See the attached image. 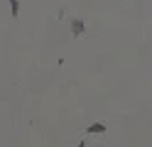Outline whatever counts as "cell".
<instances>
[{
    "mask_svg": "<svg viewBox=\"0 0 152 147\" xmlns=\"http://www.w3.org/2000/svg\"><path fill=\"white\" fill-rule=\"evenodd\" d=\"M10 10H12V17L20 15V0H10Z\"/></svg>",
    "mask_w": 152,
    "mask_h": 147,
    "instance_id": "obj_3",
    "label": "cell"
},
{
    "mask_svg": "<svg viewBox=\"0 0 152 147\" xmlns=\"http://www.w3.org/2000/svg\"><path fill=\"white\" fill-rule=\"evenodd\" d=\"M83 32H86V22L79 20V17H74V20H71V34H74V37H81Z\"/></svg>",
    "mask_w": 152,
    "mask_h": 147,
    "instance_id": "obj_1",
    "label": "cell"
},
{
    "mask_svg": "<svg viewBox=\"0 0 152 147\" xmlns=\"http://www.w3.org/2000/svg\"><path fill=\"white\" fill-rule=\"evenodd\" d=\"M86 132L88 135H103V132H106V125H103V123H91L86 127Z\"/></svg>",
    "mask_w": 152,
    "mask_h": 147,
    "instance_id": "obj_2",
    "label": "cell"
}]
</instances>
